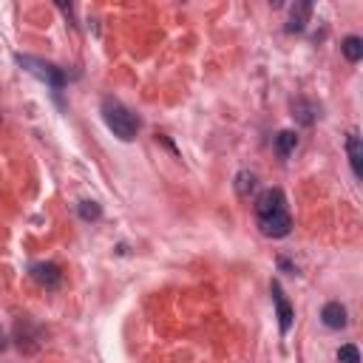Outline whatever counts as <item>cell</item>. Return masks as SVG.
I'll return each mask as SVG.
<instances>
[{
	"label": "cell",
	"instance_id": "1",
	"mask_svg": "<svg viewBox=\"0 0 363 363\" xmlns=\"http://www.w3.org/2000/svg\"><path fill=\"white\" fill-rule=\"evenodd\" d=\"M255 218H258V227H261L264 235H269V238L289 235L292 218H289V210H286L284 190H278V187L261 190L258 199H255Z\"/></svg>",
	"mask_w": 363,
	"mask_h": 363
},
{
	"label": "cell",
	"instance_id": "2",
	"mask_svg": "<svg viewBox=\"0 0 363 363\" xmlns=\"http://www.w3.org/2000/svg\"><path fill=\"white\" fill-rule=\"evenodd\" d=\"M102 119H105L108 130H111L116 139H122V142L136 139V133H139V128H142L139 116H136L130 108H125L119 99H113V96H105V99H102Z\"/></svg>",
	"mask_w": 363,
	"mask_h": 363
},
{
	"label": "cell",
	"instance_id": "3",
	"mask_svg": "<svg viewBox=\"0 0 363 363\" xmlns=\"http://www.w3.org/2000/svg\"><path fill=\"white\" fill-rule=\"evenodd\" d=\"M14 60H17V65H20L23 71H28L31 77H37V79L48 82L51 88H62V85L68 82L65 71H62V68H57L54 62H45V60H40V57H31V54H17Z\"/></svg>",
	"mask_w": 363,
	"mask_h": 363
},
{
	"label": "cell",
	"instance_id": "4",
	"mask_svg": "<svg viewBox=\"0 0 363 363\" xmlns=\"http://www.w3.org/2000/svg\"><path fill=\"white\" fill-rule=\"evenodd\" d=\"M14 337H17V346H20V352H37V346H40V329L37 326H31V320H17V326H14Z\"/></svg>",
	"mask_w": 363,
	"mask_h": 363
},
{
	"label": "cell",
	"instance_id": "5",
	"mask_svg": "<svg viewBox=\"0 0 363 363\" xmlns=\"http://www.w3.org/2000/svg\"><path fill=\"white\" fill-rule=\"evenodd\" d=\"M31 278H34L37 284H43L45 289H57L60 281H62V272H60L57 264L43 261V264H34V267H31Z\"/></svg>",
	"mask_w": 363,
	"mask_h": 363
},
{
	"label": "cell",
	"instance_id": "6",
	"mask_svg": "<svg viewBox=\"0 0 363 363\" xmlns=\"http://www.w3.org/2000/svg\"><path fill=\"white\" fill-rule=\"evenodd\" d=\"M269 289H272V303H275V312H278L281 332L286 335V332H289V326H292V318H295V315H292V306H289V301L284 298V289H281V284H278V281H275Z\"/></svg>",
	"mask_w": 363,
	"mask_h": 363
},
{
	"label": "cell",
	"instance_id": "7",
	"mask_svg": "<svg viewBox=\"0 0 363 363\" xmlns=\"http://www.w3.org/2000/svg\"><path fill=\"white\" fill-rule=\"evenodd\" d=\"M320 320L323 326L329 329H343L346 326V306L340 301H329L323 309H320Z\"/></svg>",
	"mask_w": 363,
	"mask_h": 363
},
{
	"label": "cell",
	"instance_id": "8",
	"mask_svg": "<svg viewBox=\"0 0 363 363\" xmlns=\"http://www.w3.org/2000/svg\"><path fill=\"white\" fill-rule=\"evenodd\" d=\"M346 153H349L352 173L360 179V176H363V142H360V136H357L354 130L346 136Z\"/></svg>",
	"mask_w": 363,
	"mask_h": 363
},
{
	"label": "cell",
	"instance_id": "9",
	"mask_svg": "<svg viewBox=\"0 0 363 363\" xmlns=\"http://www.w3.org/2000/svg\"><path fill=\"white\" fill-rule=\"evenodd\" d=\"M309 14H312V3H295L292 9H289V23H286V31H303L306 28V23H309Z\"/></svg>",
	"mask_w": 363,
	"mask_h": 363
},
{
	"label": "cell",
	"instance_id": "10",
	"mask_svg": "<svg viewBox=\"0 0 363 363\" xmlns=\"http://www.w3.org/2000/svg\"><path fill=\"white\" fill-rule=\"evenodd\" d=\"M318 105L315 102H309V99H295L292 102V116L301 122V125H312L315 122V116H318Z\"/></svg>",
	"mask_w": 363,
	"mask_h": 363
},
{
	"label": "cell",
	"instance_id": "11",
	"mask_svg": "<svg viewBox=\"0 0 363 363\" xmlns=\"http://www.w3.org/2000/svg\"><path fill=\"white\" fill-rule=\"evenodd\" d=\"M340 51H343V57H346L349 62H360V57H363V40H360L357 34H349V37L340 43Z\"/></svg>",
	"mask_w": 363,
	"mask_h": 363
},
{
	"label": "cell",
	"instance_id": "12",
	"mask_svg": "<svg viewBox=\"0 0 363 363\" xmlns=\"http://www.w3.org/2000/svg\"><path fill=\"white\" fill-rule=\"evenodd\" d=\"M295 145H298V133H295V130H281V133L275 136V153H278L281 159H286V156L295 150Z\"/></svg>",
	"mask_w": 363,
	"mask_h": 363
},
{
	"label": "cell",
	"instance_id": "13",
	"mask_svg": "<svg viewBox=\"0 0 363 363\" xmlns=\"http://www.w3.org/2000/svg\"><path fill=\"white\" fill-rule=\"evenodd\" d=\"M235 190H238L241 199H247V196L255 190V173H252V170H241V173L235 176Z\"/></svg>",
	"mask_w": 363,
	"mask_h": 363
},
{
	"label": "cell",
	"instance_id": "14",
	"mask_svg": "<svg viewBox=\"0 0 363 363\" xmlns=\"http://www.w3.org/2000/svg\"><path fill=\"white\" fill-rule=\"evenodd\" d=\"M77 210H79V218H82V221H96V218L102 216V207H99L96 201H79Z\"/></svg>",
	"mask_w": 363,
	"mask_h": 363
},
{
	"label": "cell",
	"instance_id": "15",
	"mask_svg": "<svg viewBox=\"0 0 363 363\" xmlns=\"http://www.w3.org/2000/svg\"><path fill=\"white\" fill-rule=\"evenodd\" d=\"M337 360H340V363H360V352H357V346H354V343L340 346V349H337Z\"/></svg>",
	"mask_w": 363,
	"mask_h": 363
},
{
	"label": "cell",
	"instance_id": "16",
	"mask_svg": "<svg viewBox=\"0 0 363 363\" xmlns=\"http://www.w3.org/2000/svg\"><path fill=\"white\" fill-rule=\"evenodd\" d=\"M6 346H9V343H6V335H3V332H0V352H3V349H6Z\"/></svg>",
	"mask_w": 363,
	"mask_h": 363
}]
</instances>
